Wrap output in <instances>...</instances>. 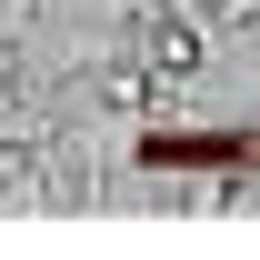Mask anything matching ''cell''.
<instances>
[{
    "label": "cell",
    "instance_id": "1",
    "mask_svg": "<svg viewBox=\"0 0 260 260\" xmlns=\"http://www.w3.org/2000/svg\"><path fill=\"white\" fill-rule=\"evenodd\" d=\"M130 50H140L150 80H190V70H200V30H190V20H170V10H140Z\"/></svg>",
    "mask_w": 260,
    "mask_h": 260
},
{
    "label": "cell",
    "instance_id": "2",
    "mask_svg": "<svg viewBox=\"0 0 260 260\" xmlns=\"http://www.w3.org/2000/svg\"><path fill=\"white\" fill-rule=\"evenodd\" d=\"M210 10H220V20H260V0H210Z\"/></svg>",
    "mask_w": 260,
    "mask_h": 260
}]
</instances>
